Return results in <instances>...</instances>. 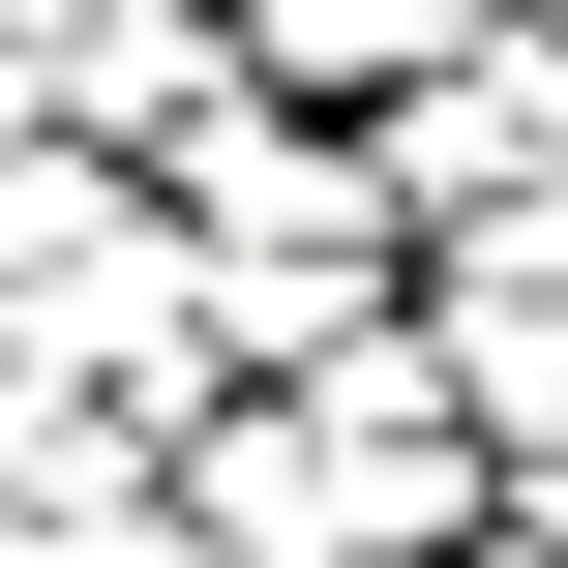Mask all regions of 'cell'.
I'll use <instances>...</instances> for the list:
<instances>
[{"mask_svg": "<svg viewBox=\"0 0 568 568\" xmlns=\"http://www.w3.org/2000/svg\"><path fill=\"white\" fill-rule=\"evenodd\" d=\"M419 329H568V180H509V210L419 240Z\"/></svg>", "mask_w": 568, "mask_h": 568, "instance_id": "277c9868", "label": "cell"}, {"mask_svg": "<svg viewBox=\"0 0 568 568\" xmlns=\"http://www.w3.org/2000/svg\"><path fill=\"white\" fill-rule=\"evenodd\" d=\"M210 60H240V0H0V90H30L60 150H150Z\"/></svg>", "mask_w": 568, "mask_h": 568, "instance_id": "7a4b0ae2", "label": "cell"}, {"mask_svg": "<svg viewBox=\"0 0 568 568\" xmlns=\"http://www.w3.org/2000/svg\"><path fill=\"white\" fill-rule=\"evenodd\" d=\"M449 30H479V0H240V90H300V120H389Z\"/></svg>", "mask_w": 568, "mask_h": 568, "instance_id": "3957f363", "label": "cell"}, {"mask_svg": "<svg viewBox=\"0 0 568 568\" xmlns=\"http://www.w3.org/2000/svg\"><path fill=\"white\" fill-rule=\"evenodd\" d=\"M180 568H389L359 539V449H329L300 389H210V419H180Z\"/></svg>", "mask_w": 568, "mask_h": 568, "instance_id": "6da1fadb", "label": "cell"}, {"mask_svg": "<svg viewBox=\"0 0 568 568\" xmlns=\"http://www.w3.org/2000/svg\"><path fill=\"white\" fill-rule=\"evenodd\" d=\"M509 539H539V568H568V419H539V449H509Z\"/></svg>", "mask_w": 568, "mask_h": 568, "instance_id": "5b68a950", "label": "cell"}]
</instances>
